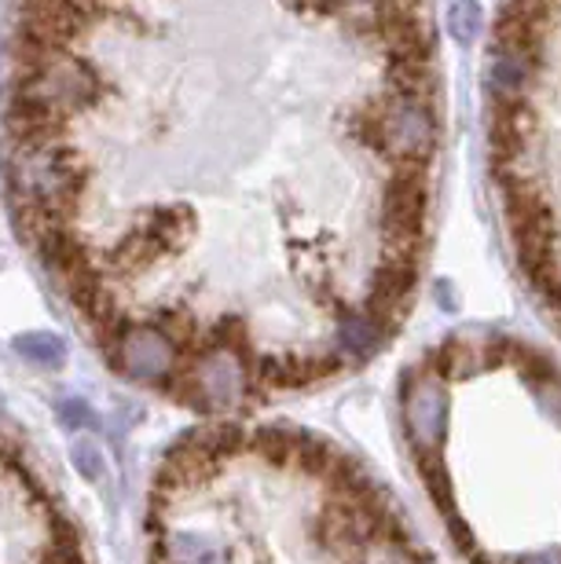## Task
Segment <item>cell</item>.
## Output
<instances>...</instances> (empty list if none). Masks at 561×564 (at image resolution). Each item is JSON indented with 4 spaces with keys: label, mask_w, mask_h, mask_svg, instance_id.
I'll return each instance as SVG.
<instances>
[{
    "label": "cell",
    "mask_w": 561,
    "mask_h": 564,
    "mask_svg": "<svg viewBox=\"0 0 561 564\" xmlns=\"http://www.w3.org/2000/svg\"><path fill=\"white\" fill-rule=\"evenodd\" d=\"M85 184L88 169L63 132L11 140L8 191L15 202L19 231L26 239H37L52 228H71L82 213Z\"/></svg>",
    "instance_id": "2"
},
{
    "label": "cell",
    "mask_w": 561,
    "mask_h": 564,
    "mask_svg": "<svg viewBox=\"0 0 561 564\" xmlns=\"http://www.w3.org/2000/svg\"><path fill=\"white\" fill-rule=\"evenodd\" d=\"M19 352L33 359V364H63V356H66V348L60 337H52V334H26V337H19Z\"/></svg>",
    "instance_id": "8"
},
{
    "label": "cell",
    "mask_w": 561,
    "mask_h": 564,
    "mask_svg": "<svg viewBox=\"0 0 561 564\" xmlns=\"http://www.w3.org/2000/svg\"><path fill=\"white\" fill-rule=\"evenodd\" d=\"M447 26H452L455 41L474 44L481 26H485V15H481L477 0H452V8H447Z\"/></svg>",
    "instance_id": "7"
},
{
    "label": "cell",
    "mask_w": 561,
    "mask_h": 564,
    "mask_svg": "<svg viewBox=\"0 0 561 564\" xmlns=\"http://www.w3.org/2000/svg\"><path fill=\"white\" fill-rule=\"evenodd\" d=\"M360 137L392 165H425L436 154L441 121L430 96L386 88L360 118Z\"/></svg>",
    "instance_id": "4"
},
{
    "label": "cell",
    "mask_w": 561,
    "mask_h": 564,
    "mask_svg": "<svg viewBox=\"0 0 561 564\" xmlns=\"http://www.w3.org/2000/svg\"><path fill=\"white\" fill-rule=\"evenodd\" d=\"M447 425V397L444 381L433 370H414L403 386V433L419 458H430L444 440Z\"/></svg>",
    "instance_id": "5"
},
{
    "label": "cell",
    "mask_w": 561,
    "mask_h": 564,
    "mask_svg": "<svg viewBox=\"0 0 561 564\" xmlns=\"http://www.w3.org/2000/svg\"><path fill=\"white\" fill-rule=\"evenodd\" d=\"M104 74L71 48L22 52L15 104H11L8 115L11 140L63 132L66 121L93 110L104 99Z\"/></svg>",
    "instance_id": "3"
},
{
    "label": "cell",
    "mask_w": 561,
    "mask_h": 564,
    "mask_svg": "<svg viewBox=\"0 0 561 564\" xmlns=\"http://www.w3.org/2000/svg\"><path fill=\"white\" fill-rule=\"evenodd\" d=\"M320 11H331L349 22L353 33L360 37H378L381 22H386L397 8H408V4H419V0H312Z\"/></svg>",
    "instance_id": "6"
},
{
    "label": "cell",
    "mask_w": 561,
    "mask_h": 564,
    "mask_svg": "<svg viewBox=\"0 0 561 564\" xmlns=\"http://www.w3.org/2000/svg\"><path fill=\"white\" fill-rule=\"evenodd\" d=\"M0 564H85L82 539L19 440L0 425Z\"/></svg>",
    "instance_id": "1"
},
{
    "label": "cell",
    "mask_w": 561,
    "mask_h": 564,
    "mask_svg": "<svg viewBox=\"0 0 561 564\" xmlns=\"http://www.w3.org/2000/svg\"><path fill=\"white\" fill-rule=\"evenodd\" d=\"M518 564H561V550H540V554L521 557Z\"/></svg>",
    "instance_id": "9"
}]
</instances>
